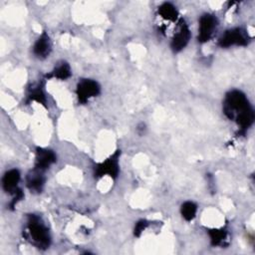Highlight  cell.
<instances>
[{
    "mask_svg": "<svg viewBox=\"0 0 255 255\" xmlns=\"http://www.w3.org/2000/svg\"><path fill=\"white\" fill-rule=\"evenodd\" d=\"M223 113L226 118L235 122L243 131L254 123V110L246 95L239 90H232L226 94L223 101Z\"/></svg>",
    "mask_w": 255,
    "mask_h": 255,
    "instance_id": "1",
    "label": "cell"
},
{
    "mask_svg": "<svg viewBox=\"0 0 255 255\" xmlns=\"http://www.w3.org/2000/svg\"><path fill=\"white\" fill-rule=\"evenodd\" d=\"M26 238L37 248L47 249L51 244V235L42 218L36 214H29L25 230Z\"/></svg>",
    "mask_w": 255,
    "mask_h": 255,
    "instance_id": "2",
    "label": "cell"
},
{
    "mask_svg": "<svg viewBox=\"0 0 255 255\" xmlns=\"http://www.w3.org/2000/svg\"><path fill=\"white\" fill-rule=\"evenodd\" d=\"M120 157L121 150L118 149L104 161L98 163L94 168L95 177L102 178L104 176H109L116 179L120 173Z\"/></svg>",
    "mask_w": 255,
    "mask_h": 255,
    "instance_id": "3",
    "label": "cell"
},
{
    "mask_svg": "<svg viewBox=\"0 0 255 255\" xmlns=\"http://www.w3.org/2000/svg\"><path fill=\"white\" fill-rule=\"evenodd\" d=\"M249 35L243 28L237 27L226 30L218 39V45L221 48L232 46H246L249 43Z\"/></svg>",
    "mask_w": 255,
    "mask_h": 255,
    "instance_id": "4",
    "label": "cell"
},
{
    "mask_svg": "<svg viewBox=\"0 0 255 255\" xmlns=\"http://www.w3.org/2000/svg\"><path fill=\"white\" fill-rule=\"evenodd\" d=\"M101 93V86L92 79H81L77 84L76 95L80 104H86L89 100L97 97Z\"/></svg>",
    "mask_w": 255,
    "mask_h": 255,
    "instance_id": "5",
    "label": "cell"
},
{
    "mask_svg": "<svg viewBox=\"0 0 255 255\" xmlns=\"http://www.w3.org/2000/svg\"><path fill=\"white\" fill-rule=\"evenodd\" d=\"M217 26H218V20L216 16L209 13H205L201 15L198 22V36H197L198 42L200 43L208 42L212 38Z\"/></svg>",
    "mask_w": 255,
    "mask_h": 255,
    "instance_id": "6",
    "label": "cell"
},
{
    "mask_svg": "<svg viewBox=\"0 0 255 255\" xmlns=\"http://www.w3.org/2000/svg\"><path fill=\"white\" fill-rule=\"evenodd\" d=\"M178 24L179 25L177 27V30L174 33L170 43V47L173 52H179L182 49H184L191 37L189 27L185 23V21L183 19H180Z\"/></svg>",
    "mask_w": 255,
    "mask_h": 255,
    "instance_id": "7",
    "label": "cell"
},
{
    "mask_svg": "<svg viewBox=\"0 0 255 255\" xmlns=\"http://www.w3.org/2000/svg\"><path fill=\"white\" fill-rule=\"evenodd\" d=\"M57 160L55 152L45 147H37L35 151V164L34 168L40 171L47 170Z\"/></svg>",
    "mask_w": 255,
    "mask_h": 255,
    "instance_id": "8",
    "label": "cell"
},
{
    "mask_svg": "<svg viewBox=\"0 0 255 255\" xmlns=\"http://www.w3.org/2000/svg\"><path fill=\"white\" fill-rule=\"evenodd\" d=\"M52 50V43L49 35L46 32H43L40 37L36 40L33 46V54L38 59L47 58Z\"/></svg>",
    "mask_w": 255,
    "mask_h": 255,
    "instance_id": "9",
    "label": "cell"
},
{
    "mask_svg": "<svg viewBox=\"0 0 255 255\" xmlns=\"http://www.w3.org/2000/svg\"><path fill=\"white\" fill-rule=\"evenodd\" d=\"M21 178L20 171L16 168H12L7 170L2 177V187L5 192L9 194H13L19 187V181Z\"/></svg>",
    "mask_w": 255,
    "mask_h": 255,
    "instance_id": "10",
    "label": "cell"
},
{
    "mask_svg": "<svg viewBox=\"0 0 255 255\" xmlns=\"http://www.w3.org/2000/svg\"><path fill=\"white\" fill-rule=\"evenodd\" d=\"M26 185L31 192L40 193L45 185V176L43 171L33 168L26 177Z\"/></svg>",
    "mask_w": 255,
    "mask_h": 255,
    "instance_id": "11",
    "label": "cell"
},
{
    "mask_svg": "<svg viewBox=\"0 0 255 255\" xmlns=\"http://www.w3.org/2000/svg\"><path fill=\"white\" fill-rule=\"evenodd\" d=\"M36 102L44 107H47V98L44 92V83L38 82L32 85L26 95V103Z\"/></svg>",
    "mask_w": 255,
    "mask_h": 255,
    "instance_id": "12",
    "label": "cell"
},
{
    "mask_svg": "<svg viewBox=\"0 0 255 255\" xmlns=\"http://www.w3.org/2000/svg\"><path fill=\"white\" fill-rule=\"evenodd\" d=\"M71 75L72 71L70 65L66 62H62L58 66H56L49 74L46 75V79H58L64 81L69 79Z\"/></svg>",
    "mask_w": 255,
    "mask_h": 255,
    "instance_id": "13",
    "label": "cell"
},
{
    "mask_svg": "<svg viewBox=\"0 0 255 255\" xmlns=\"http://www.w3.org/2000/svg\"><path fill=\"white\" fill-rule=\"evenodd\" d=\"M157 12H158V15L166 21L174 22L178 17V12L176 10V7L173 4L169 3V2L162 3L158 7Z\"/></svg>",
    "mask_w": 255,
    "mask_h": 255,
    "instance_id": "14",
    "label": "cell"
},
{
    "mask_svg": "<svg viewBox=\"0 0 255 255\" xmlns=\"http://www.w3.org/2000/svg\"><path fill=\"white\" fill-rule=\"evenodd\" d=\"M208 235L212 246H222L227 239V231L222 228L210 229L208 230Z\"/></svg>",
    "mask_w": 255,
    "mask_h": 255,
    "instance_id": "15",
    "label": "cell"
},
{
    "mask_svg": "<svg viewBox=\"0 0 255 255\" xmlns=\"http://www.w3.org/2000/svg\"><path fill=\"white\" fill-rule=\"evenodd\" d=\"M197 212V205L193 201H185L180 206V213L184 220L191 221L195 218Z\"/></svg>",
    "mask_w": 255,
    "mask_h": 255,
    "instance_id": "16",
    "label": "cell"
},
{
    "mask_svg": "<svg viewBox=\"0 0 255 255\" xmlns=\"http://www.w3.org/2000/svg\"><path fill=\"white\" fill-rule=\"evenodd\" d=\"M148 224H149V222H148L147 220H145V219H140V220H138V221L135 223L134 228H133V234H134V236L139 237L140 234L146 229V227L148 226Z\"/></svg>",
    "mask_w": 255,
    "mask_h": 255,
    "instance_id": "17",
    "label": "cell"
},
{
    "mask_svg": "<svg viewBox=\"0 0 255 255\" xmlns=\"http://www.w3.org/2000/svg\"><path fill=\"white\" fill-rule=\"evenodd\" d=\"M11 195H12V199H11V201H10V203H9V206H10L11 209H14V207H16L17 203H18L19 201H21V200L24 198V193H23V191H22L21 188H18V189H17L13 194H11Z\"/></svg>",
    "mask_w": 255,
    "mask_h": 255,
    "instance_id": "18",
    "label": "cell"
}]
</instances>
